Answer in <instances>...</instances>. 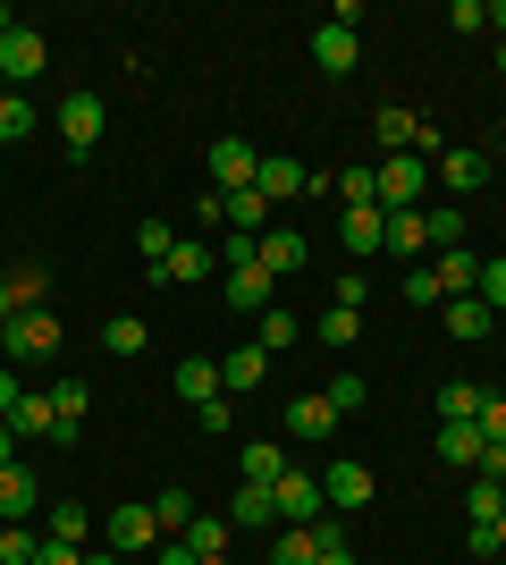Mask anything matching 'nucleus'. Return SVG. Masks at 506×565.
<instances>
[{
  "label": "nucleus",
  "instance_id": "1",
  "mask_svg": "<svg viewBox=\"0 0 506 565\" xmlns=\"http://www.w3.org/2000/svg\"><path fill=\"white\" fill-rule=\"evenodd\" d=\"M60 312H9V330H0V354H9V363H34V354H60Z\"/></svg>",
  "mask_w": 506,
  "mask_h": 565
},
{
  "label": "nucleus",
  "instance_id": "2",
  "mask_svg": "<svg viewBox=\"0 0 506 565\" xmlns=\"http://www.w3.org/2000/svg\"><path fill=\"white\" fill-rule=\"evenodd\" d=\"M422 194H431V161L388 152L380 161V212H422Z\"/></svg>",
  "mask_w": 506,
  "mask_h": 565
},
{
  "label": "nucleus",
  "instance_id": "3",
  "mask_svg": "<svg viewBox=\"0 0 506 565\" xmlns=\"http://www.w3.org/2000/svg\"><path fill=\"white\" fill-rule=\"evenodd\" d=\"M270 498H279V523H304V532L330 515V498H321V472H295V465L270 481Z\"/></svg>",
  "mask_w": 506,
  "mask_h": 565
},
{
  "label": "nucleus",
  "instance_id": "4",
  "mask_svg": "<svg viewBox=\"0 0 506 565\" xmlns=\"http://www.w3.org/2000/svg\"><path fill=\"white\" fill-rule=\"evenodd\" d=\"M219 305L245 312V321H262V312L279 305V279H270L262 262H254V270H219Z\"/></svg>",
  "mask_w": 506,
  "mask_h": 565
},
{
  "label": "nucleus",
  "instance_id": "5",
  "mask_svg": "<svg viewBox=\"0 0 506 565\" xmlns=\"http://www.w3.org/2000/svg\"><path fill=\"white\" fill-rule=\"evenodd\" d=\"M101 127H110V102L101 94H68L60 102V143H68V152H94Z\"/></svg>",
  "mask_w": 506,
  "mask_h": 565
},
{
  "label": "nucleus",
  "instance_id": "6",
  "mask_svg": "<svg viewBox=\"0 0 506 565\" xmlns=\"http://www.w3.org/2000/svg\"><path fill=\"white\" fill-rule=\"evenodd\" d=\"M321 498H330V515H363V507H372V465L337 456V465L321 472Z\"/></svg>",
  "mask_w": 506,
  "mask_h": 565
},
{
  "label": "nucleus",
  "instance_id": "7",
  "mask_svg": "<svg viewBox=\"0 0 506 565\" xmlns=\"http://www.w3.org/2000/svg\"><path fill=\"white\" fill-rule=\"evenodd\" d=\"M101 541L119 548V557H144V548H161V523H152V507H110V515H101Z\"/></svg>",
  "mask_w": 506,
  "mask_h": 565
},
{
  "label": "nucleus",
  "instance_id": "8",
  "mask_svg": "<svg viewBox=\"0 0 506 565\" xmlns=\"http://www.w3.org/2000/svg\"><path fill=\"white\" fill-rule=\"evenodd\" d=\"M43 60H51V43L34 34V25H9V34H0V85H25V76H43Z\"/></svg>",
  "mask_w": 506,
  "mask_h": 565
},
{
  "label": "nucleus",
  "instance_id": "9",
  "mask_svg": "<svg viewBox=\"0 0 506 565\" xmlns=\"http://www.w3.org/2000/svg\"><path fill=\"white\" fill-rule=\"evenodd\" d=\"M254 169H262V152H254L245 136H219L212 143V186L219 194H245V186H254Z\"/></svg>",
  "mask_w": 506,
  "mask_h": 565
},
{
  "label": "nucleus",
  "instance_id": "10",
  "mask_svg": "<svg viewBox=\"0 0 506 565\" xmlns=\"http://www.w3.org/2000/svg\"><path fill=\"white\" fill-rule=\"evenodd\" d=\"M337 236H346V254H355V262L388 254V212H380V203H355V212L337 220Z\"/></svg>",
  "mask_w": 506,
  "mask_h": 565
},
{
  "label": "nucleus",
  "instance_id": "11",
  "mask_svg": "<svg viewBox=\"0 0 506 565\" xmlns=\"http://www.w3.org/2000/svg\"><path fill=\"white\" fill-rule=\"evenodd\" d=\"M262 380H270V354L254 347V338H245L237 354H219V397H254Z\"/></svg>",
  "mask_w": 506,
  "mask_h": 565
},
{
  "label": "nucleus",
  "instance_id": "12",
  "mask_svg": "<svg viewBox=\"0 0 506 565\" xmlns=\"http://www.w3.org/2000/svg\"><path fill=\"white\" fill-rule=\"evenodd\" d=\"M431 178H439L448 194H473V186L489 178V152H473V143H448V152L431 161Z\"/></svg>",
  "mask_w": 506,
  "mask_h": 565
},
{
  "label": "nucleus",
  "instance_id": "13",
  "mask_svg": "<svg viewBox=\"0 0 506 565\" xmlns=\"http://www.w3.org/2000/svg\"><path fill=\"white\" fill-rule=\"evenodd\" d=\"M254 194H262V203H295V194H313V169H304V161H270V152H262Z\"/></svg>",
  "mask_w": 506,
  "mask_h": 565
},
{
  "label": "nucleus",
  "instance_id": "14",
  "mask_svg": "<svg viewBox=\"0 0 506 565\" xmlns=\"http://www.w3.org/2000/svg\"><path fill=\"white\" fill-rule=\"evenodd\" d=\"M212 270H219V254H212V245H194V236H186V245H169V254L152 262V279H177V287L212 279Z\"/></svg>",
  "mask_w": 506,
  "mask_h": 565
},
{
  "label": "nucleus",
  "instance_id": "15",
  "mask_svg": "<svg viewBox=\"0 0 506 565\" xmlns=\"http://www.w3.org/2000/svg\"><path fill=\"white\" fill-rule=\"evenodd\" d=\"M9 430H18V439H51V448H68V430H60V414H51V397H34V388H25V397H18V414H9Z\"/></svg>",
  "mask_w": 506,
  "mask_h": 565
},
{
  "label": "nucleus",
  "instance_id": "16",
  "mask_svg": "<svg viewBox=\"0 0 506 565\" xmlns=\"http://www.w3.org/2000/svg\"><path fill=\"white\" fill-rule=\"evenodd\" d=\"M431 448H439V465H456V472H482V448H489V439H482V423H448V430L431 439Z\"/></svg>",
  "mask_w": 506,
  "mask_h": 565
},
{
  "label": "nucleus",
  "instance_id": "17",
  "mask_svg": "<svg viewBox=\"0 0 506 565\" xmlns=\"http://www.w3.org/2000/svg\"><path fill=\"white\" fill-rule=\"evenodd\" d=\"M313 60H321V76H346V68L363 60L355 25H313Z\"/></svg>",
  "mask_w": 506,
  "mask_h": 565
},
{
  "label": "nucleus",
  "instance_id": "18",
  "mask_svg": "<svg viewBox=\"0 0 506 565\" xmlns=\"http://www.w3.org/2000/svg\"><path fill=\"white\" fill-rule=\"evenodd\" d=\"M346 423L330 397H288V439H330V430Z\"/></svg>",
  "mask_w": 506,
  "mask_h": 565
},
{
  "label": "nucleus",
  "instance_id": "19",
  "mask_svg": "<svg viewBox=\"0 0 506 565\" xmlns=\"http://www.w3.org/2000/svg\"><path fill=\"white\" fill-rule=\"evenodd\" d=\"M34 507H43V481H34L25 465H0V515H9V523H25Z\"/></svg>",
  "mask_w": 506,
  "mask_h": 565
},
{
  "label": "nucleus",
  "instance_id": "20",
  "mask_svg": "<svg viewBox=\"0 0 506 565\" xmlns=\"http://www.w3.org/2000/svg\"><path fill=\"white\" fill-rule=\"evenodd\" d=\"M489 321H498V312H489L482 296H448V338H456V347H482Z\"/></svg>",
  "mask_w": 506,
  "mask_h": 565
},
{
  "label": "nucleus",
  "instance_id": "21",
  "mask_svg": "<svg viewBox=\"0 0 506 565\" xmlns=\"http://www.w3.org/2000/svg\"><path fill=\"white\" fill-rule=\"evenodd\" d=\"M228 523H237V532H270V523H279V498H270L262 481H245V490L228 498Z\"/></svg>",
  "mask_w": 506,
  "mask_h": 565
},
{
  "label": "nucleus",
  "instance_id": "22",
  "mask_svg": "<svg viewBox=\"0 0 506 565\" xmlns=\"http://www.w3.org/2000/svg\"><path fill=\"white\" fill-rule=\"evenodd\" d=\"M431 279H439V296H473V287H482V254H464V245H456V254L431 262Z\"/></svg>",
  "mask_w": 506,
  "mask_h": 565
},
{
  "label": "nucleus",
  "instance_id": "23",
  "mask_svg": "<svg viewBox=\"0 0 506 565\" xmlns=\"http://www.w3.org/2000/svg\"><path fill=\"white\" fill-rule=\"evenodd\" d=\"M177 541H186L194 557H228V541H237V523H228V515H194L186 532H177Z\"/></svg>",
  "mask_w": 506,
  "mask_h": 565
},
{
  "label": "nucleus",
  "instance_id": "24",
  "mask_svg": "<svg viewBox=\"0 0 506 565\" xmlns=\"http://www.w3.org/2000/svg\"><path fill=\"white\" fill-rule=\"evenodd\" d=\"M262 270H270V279H295V270H304V236H295V228H270L262 236Z\"/></svg>",
  "mask_w": 506,
  "mask_h": 565
},
{
  "label": "nucleus",
  "instance_id": "25",
  "mask_svg": "<svg viewBox=\"0 0 506 565\" xmlns=\"http://www.w3.org/2000/svg\"><path fill=\"white\" fill-rule=\"evenodd\" d=\"M295 338H304V321H295V312H288V305H270V312H262V321H254V347H262V354H288V347H295Z\"/></svg>",
  "mask_w": 506,
  "mask_h": 565
},
{
  "label": "nucleus",
  "instance_id": "26",
  "mask_svg": "<svg viewBox=\"0 0 506 565\" xmlns=\"http://www.w3.org/2000/svg\"><path fill=\"white\" fill-rule=\"evenodd\" d=\"M482 405H489V388H473V380H448V388H439V423H482Z\"/></svg>",
  "mask_w": 506,
  "mask_h": 565
},
{
  "label": "nucleus",
  "instance_id": "27",
  "mask_svg": "<svg viewBox=\"0 0 506 565\" xmlns=\"http://www.w3.org/2000/svg\"><path fill=\"white\" fill-rule=\"evenodd\" d=\"M51 414H60V430L76 439V423L94 414V388H85V380H51Z\"/></svg>",
  "mask_w": 506,
  "mask_h": 565
},
{
  "label": "nucleus",
  "instance_id": "28",
  "mask_svg": "<svg viewBox=\"0 0 506 565\" xmlns=\"http://www.w3.org/2000/svg\"><path fill=\"white\" fill-rule=\"evenodd\" d=\"M9 305H18V312H43V305H51L43 262H18V270H9Z\"/></svg>",
  "mask_w": 506,
  "mask_h": 565
},
{
  "label": "nucleus",
  "instance_id": "29",
  "mask_svg": "<svg viewBox=\"0 0 506 565\" xmlns=\"http://www.w3.org/2000/svg\"><path fill=\"white\" fill-rule=\"evenodd\" d=\"M237 472H245V481H262V490H270V481H279V472H288V456H279V439H245Z\"/></svg>",
  "mask_w": 506,
  "mask_h": 565
},
{
  "label": "nucleus",
  "instance_id": "30",
  "mask_svg": "<svg viewBox=\"0 0 506 565\" xmlns=\"http://www.w3.org/2000/svg\"><path fill=\"white\" fill-rule=\"evenodd\" d=\"M330 194L346 203V212H355V203H380V161H372V169H337Z\"/></svg>",
  "mask_w": 506,
  "mask_h": 565
},
{
  "label": "nucleus",
  "instance_id": "31",
  "mask_svg": "<svg viewBox=\"0 0 506 565\" xmlns=\"http://www.w3.org/2000/svg\"><path fill=\"white\" fill-rule=\"evenodd\" d=\"M43 541H68V548H85V541H94V515H85L76 498H60V507H51V532H43Z\"/></svg>",
  "mask_w": 506,
  "mask_h": 565
},
{
  "label": "nucleus",
  "instance_id": "32",
  "mask_svg": "<svg viewBox=\"0 0 506 565\" xmlns=\"http://www.w3.org/2000/svg\"><path fill=\"white\" fill-rule=\"evenodd\" d=\"M194 515H203V507H194L186 490H161V498H152V523H161V541H177V532H186Z\"/></svg>",
  "mask_w": 506,
  "mask_h": 565
},
{
  "label": "nucleus",
  "instance_id": "33",
  "mask_svg": "<svg viewBox=\"0 0 506 565\" xmlns=\"http://www.w3.org/2000/svg\"><path fill=\"white\" fill-rule=\"evenodd\" d=\"M177 397H186V405L219 397V354H212V363H177Z\"/></svg>",
  "mask_w": 506,
  "mask_h": 565
},
{
  "label": "nucleus",
  "instance_id": "34",
  "mask_svg": "<svg viewBox=\"0 0 506 565\" xmlns=\"http://www.w3.org/2000/svg\"><path fill=\"white\" fill-rule=\"evenodd\" d=\"M422 245H431V228H422V212H388V254H422Z\"/></svg>",
  "mask_w": 506,
  "mask_h": 565
},
{
  "label": "nucleus",
  "instance_id": "35",
  "mask_svg": "<svg viewBox=\"0 0 506 565\" xmlns=\"http://www.w3.org/2000/svg\"><path fill=\"white\" fill-rule=\"evenodd\" d=\"M101 347H110V354H144V347H152V330L136 321V312H110V330H101Z\"/></svg>",
  "mask_w": 506,
  "mask_h": 565
},
{
  "label": "nucleus",
  "instance_id": "36",
  "mask_svg": "<svg viewBox=\"0 0 506 565\" xmlns=\"http://www.w3.org/2000/svg\"><path fill=\"white\" fill-rule=\"evenodd\" d=\"M464 515H473V523H498V515H506V481H482V472H473V490H464Z\"/></svg>",
  "mask_w": 506,
  "mask_h": 565
},
{
  "label": "nucleus",
  "instance_id": "37",
  "mask_svg": "<svg viewBox=\"0 0 506 565\" xmlns=\"http://www.w3.org/2000/svg\"><path fill=\"white\" fill-rule=\"evenodd\" d=\"M270 565H321L313 532H304V523H288V532H279V541H270Z\"/></svg>",
  "mask_w": 506,
  "mask_h": 565
},
{
  "label": "nucleus",
  "instance_id": "38",
  "mask_svg": "<svg viewBox=\"0 0 506 565\" xmlns=\"http://www.w3.org/2000/svg\"><path fill=\"white\" fill-rule=\"evenodd\" d=\"M313 548H321V565H355V541H346V523H337V515L313 523Z\"/></svg>",
  "mask_w": 506,
  "mask_h": 565
},
{
  "label": "nucleus",
  "instance_id": "39",
  "mask_svg": "<svg viewBox=\"0 0 506 565\" xmlns=\"http://www.w3.org/2000/svg\"><path fill=\"white\" fill-rule=\"evenodd\" d=\"M34 136V102L25 94H0V143H25Z\"/></svg>",
  "mask_w": 506,
  "mask_h": 565
},
{
  "label": "nucleus",
  "instance_id": "40",
  "mask_svg": "<svg viewBox=\"0 0 506 565\" xmlns=\"http://www.w3.org/2000/svg\"><path fill=\"white\" fill-rule=\"evenodd\" d=\"M422 228H431V245H439V254H456V245H464V212H456V203L422 212Z\"/></svg>",
  "mask_w": 506,
  "mask_h": 565
},
{
  "label": "nucleus",
  "instance_id": "41",
  "mask_svg": "<svg viewBox=\"0 0 506 565\" xmlns=\"http://www.w3.org/2000/svg\"><path fill=\"white\" fill-rule=\"evenodd\" d=\"M355 338H363V312H321V347H330V354H346V347H355Z\"/></svg>",
  "mask_w": 506,
  "mask_h": 565
},
{
  "label": "nucleus",
  "instance_id": "42",
  "mask_svg": "<svg viewBox=\"0 0 506 565\" xmlns=\"http://www.w3.org/2000/svg\"><path fill=\"white\" fill-rule=\"evenodd\" d=\"M330 405H337V414H363V405H372V380H363V372H337L330 380Z\"/></svg>",
  "mask_w": 506,
  "mask_h": 565
},
{
  "label": "nucleus",
  "instance_id": "43",
  "mask_svg": "<svg viewBox=\"0 0 506 565\" xmlns=\"http://www.w3.org/2000/svg\"><path fill=\"white\" fill-rule=\"evenodd\" d=\"M413 127H422L413 110H380V143L388 152H413Z\"/></svg>",
  "mask_w": 506,
  "mask_h": 565
},
{
  "label": "nucleus",
  "instance_id": "44",
  "mask_svg": "<svg viewBox=\"0 0 506 565\" xmlns=\"http://www.w3.org/2000/svg\"><path fill=\"white\" fill-rule=\"evenodd\" d=\"M473 296H482L489 312H506V254H489V262H482V287H473Z\"/></svg>",
  "mask_w": 506,
  "mask_h": 565
},
{
  "label": "nucleus",
  "instance_id": "45",
  "mask_svg": "<svg viewBox=\"0 0 506 565\" xmlns=\"http://www.w3.org/2000/svg\"><path fill=\"white\" fill-rule=\"evenodd\" d=\"M330 305H337V312H363V305H372V279H363V270H346V279L330 287Z\"/></svg>",
  "mask_w": 506,
  "mask_h": 565
},
{
  "label": "nucleus",
  "instance_id": "46",
  "mask_svg": "<svg viewBox=\"0 0 506 565\" xmlns=\"http://www.w3.org/2000/svg\"><path fill=\"white\" fill-rule=\"evenodd\" d=\"M34 548H43V541H34L25 523H9V532H0V565H34Z\"/></svg>",
  "mask_w": 506,
  "mask_h": 565
},
{
  "label": "nucleus",
  "instance_id": "47",
  "mask_svg": "<svg viewBox=\"0 0 506 565\" xmlns=\"http://www.w3.org/2000/svg\"><path fill=\"white\" fill-rule=\"evenodd\" d=\"M136 245H144V262H161L169 245H177V228H169V220H144V228H136Z\"/></svg>",
  "mask_w": 506,
  "mask_h": 565
},
{
  "label": "nucleus",
  "instance_id": "48",
  "mask_svg": "<svg viewBox=\"0 0 506 565\" xmlns=\"http://www.w3.org/2000/svg\"><path fill=\"white\" fill-rule=\"evenodd\" d=\"M448 25H456V34H482L489 9H482V0H456V9H448Z\"/></svg>",
  "mask_w": 506,
  "mask_h": 565
},
{
  "label": "nucleus",
  "instance_id": "49",
  "mask_svg": "<svg viewBox=\"0 0 506 565\" xmlns=\"http://www.w3.org/2000/svg\"><path fill=\"white\" fill-rule=\"evenodd\" d=\"M406 305H448V296H439L431 270H406Z\"/></svg>",
  "mask_w": 506,
  "mask_h": 565
},
{
  "label": "nucleus",
  "instance_id": "50",
  "mask_svg": "<svg viewBox=\"0 0 506 565\" xmlns=\"http://www.w3.org/2000/svg\"><path fill=\"white\" fill-rule=\"evenodd\" d=\"M482 439H489V448H506V397L482 405Z\"/></svg>",
  "mask_w": 506,
  "mask_h": 565
},
{
  "label": "nucleus",
  "instance_id": "51",
  "mask_svg": "<svg viewBox=\"0 0 506 565\" xmlns=\"http://www.w3.org/2000/svg\"><path fill=\"white\" fill-rule=\"evenodd\" d=\"M194 414H203V430H228L237 423V397H212V405H194Z\"/></svg>",
  "mask_w": 506,
  "mask_h": 565
},
{
  "label": "nucleus",
  "instance_id": "52",
  "mask_svg": "<svg viewBox=\"0 0 506 565\" xmlns=\"http://www.w3.org/2000/svg\"><path fill=\"white\" fill-rule=\"evenodd\" d=\"M34 565H85V548H68V541H43V548H34Z\"/></svg>",
  "mask_w": 506,
  "mask_h": 565
},
{
  "label": "nucleus",
  "instance_id": "53",
  "mask_svg": "<svg viewBox=\"0 0 506 565\" xmlns=\"http://www.w3.org/2000/svg\"><path fill=\"white\" fill-rule=\"evenodd\" d=\"M18 397H25V388H18V372H9V363H0V423H9V414H18Z\"/></svg>",
  "mask_w": 506,
  "mask_h": 565
},
{
  "label": "nucleus",
  "instance_id": "54",
  "mask_svg": "<svg viewBox=\"0 0 506 565\" xmlns=\"http://www.w3.org/2000/svg\"><path fill=\"white\" fill-rule=\"evenodd\" d=\"M152 565H194V548L186 541H161V548H152Z\"/></svg>",
  "mask_w": 506,
  "mask_h": 565
},
{
  "label": "nucleus",
  "instance_id": "55",
  "mask_svg": "<svg viewBox=\"0 0 506 565\" xmlns=\"http://www.w3.org/2000/svg\"><path fill=\"white\" fill-rule=\"evenodd\" d=\"M0 465H18V430L0 423Z\"/></svg>",
  "mask_w": 506,
  "mask_h": 565
},
{
  "label": "nucleus",
  "instance_id": "56",
  "mask_svg": "<svg viewBox=\"0 0 506 565\" xmlns=\"http://www.w3.org/2000/svg\"><path fill=\"white\" fill-rule=\"evenodd\" d=\"M9 312H18V305H9V279H0V330H9Z\"/></svg>",
  "mask_w": 506,
  "mask_h": 565
},
{
  "label": "nucleus",
  "instance_id": "57",
  "mask_svg": "<svg viewBox=\"0 0 506 565\" xmlns=\"http://www.w3.org/2000/svg\"><path fill=\"white\" fill-rule=\"evenodd\" d=\"M85 565H119V548H101V557H85Z\"/></svg>",
  "mask_w": 506,
  "mask_h": 565
},
{
  "label": "nucleus",
  "instance_id": "58",
  "mask_svg": "<svg viewBox=\"0 0 506 565\" xmlns=\"http://www.w3.org/2000/svg\"><path fill=\"white\" fill-rule=\"evenodd\" d=\"M9 25H18V18H9V0H0V34H9Z\"/></svg>",
  "mask_w": 506,
  "mask_h": 565
},
{
  "label": "nucleus",
  "instance_id": "59",
  "mask_svg": "<svg viewBox=\"0 0 506 565\" xmlns=\"http://www.w3.org/2000/svg\"><path fill=\"white\" fill-rule=\"evenodd\" d=\"M489 25H506V0H498V9H489Z\"/></svg>",
  "mask_w": 506,
  "mask_h": 565
},
{
  "label": "nucleus",
  "instance_id": "60",
  "mask_svg": "<svg viewBox=\"0 0 506 565\" xmlns=\"http://www.w3.org/2000/svg\"><path fill=\"white\" fill-rule=\"evenodd\" d=\"M194 565H228V557H194Z\"/></svg>",
  "mask_w": 506,
  "mask_h": 565
},
{
  "label": "nucleus",
  "instance_id": "61",
  "mask_svg": "<svg viewBox=\"0 0 506 565\" xmlns=\"http://www.w3.org/2000/svg\"><path fill=\"white\" fill-rule=\"evenodd\" d=\"M498 76H506V43H498Z\"/></svg>",
  "mask_w": 506,
  "mask_h": 565
},
{
  "label": "nucleus",
  "instance_id": "62",
  "mask_svg": "<svg viewBox=\"0 0 506 565\" xmlns=\"http://www.w3.org/2000/svg\"><path fill=\"white\" fill-rule=\"evenodd\" d=\"M0 94H9V85H0Z\"/></svg>",
  "mask_w": 506,
  "mask_h": 565
}]
</instances>
